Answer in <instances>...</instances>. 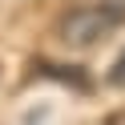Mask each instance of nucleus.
I'll return each mask as SVG.
<instances>
[{
  "mask_svg": "<svg viewBox=\"0 0 125 125\" xmlns=\"http://www.w3.org/2000/svg\"><path fill=\"white\" fill-rule=\"evenodd\" d=\"M125 24V0H89L57 20V41L65 49H93Z\"/></svg>",
  "mask_w": 125,
  "mask_h": 125,
  "instance_id": "1",
  "label": "nucleus"
},
{
  "mask_svg": "<svg viewBox=\"0 0 125 125\" xmlns=\"http://www.w3.org/2000/svg\"><path fill=\"white\" fill-rule=\"evenodd\" d=\"M41 73H49V77H57V81H65L73 93H89V89H93L89 73H81V69H65V65H41Z\"/></svg>",
  "mask_w": 125,
  "mask_h": 125,
  "instance_id": "2",
  "label": "nucleus"
},
{
  "mask_svg": "<svg viewBox=\"0 0 125 125\" xmlns=\"http://www.w3.org/2000/svg\"><path fill=\"white\" fill-rule=\"evenodd\" d=\"M109 85H113V89H125V52L117 57V65L109 69Z\"/></svg>",
  "mask_w": 125,
  "mask_h": 125,
  "instance_id": "3",
  "label": "nucleus"
}]
</instances>
